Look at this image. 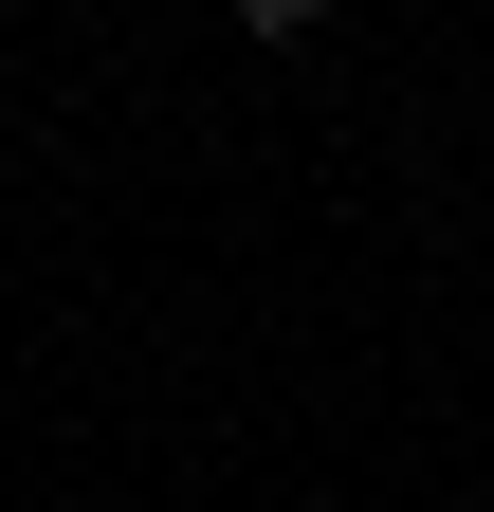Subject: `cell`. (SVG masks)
Masks as SVG:
<instances>
[{
    "label": "cell",
    "instance_id": "1",
    "mask_svg": "<svg viewBox=\"0 0 494 512\" xmlns=\"http://www.w3.org/2000/svg\"><path fill=\"white\" fill-rule=\"evenodd\" d=\"M330 19V0H238V37H312Z\"/></svg>",
    "mask_w": 494,
    "mask_h": 512
}]
</instances>
